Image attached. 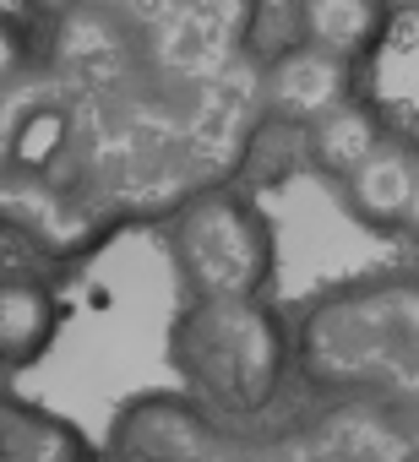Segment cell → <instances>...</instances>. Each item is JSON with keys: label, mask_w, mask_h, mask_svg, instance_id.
<instances>
[{"label": "cell", "mask_w": 419, "mask_h": 462, "mask_svg": "<svg viewBox=\"0 0 419 462\" xmlns=\"http://www.w3.org/2000/svg\"><path fill=\"white\" fill-rule=\"evenodd\" d=\"M169 359L191 392L219 408H262L284 375V332L251 300H191L174 321Z\"/></svg>", "instance_id": "6da1fadb"}, {"label": "cell", "mask_w": 419, "mask_h": 462, "mask_svg": "<svg viewBox=\"0 0 419 462\" xmlns=\"http://www.w3.org/2000/svg\"><path fill=\"white\" fill-rule=\"evenodd\" d=\"M169 256L191 300H251L273 273L267 223L229 190H207L174 212Z\"/></svg>", "instance_id": "7a4b0ae2"}, {"label": "cell", "mask_w": 419, "mask_h": 462, "mask_svg": "<svg viewBox=\"0 0 419 462\" xmlns=\"http://www.w3.org/2000/svg\"><path fill=\"white\" fill-rule=\"evenodd\" d=\"M386 33V0H294V44H311L343 66L370 55Z\"/></svg>", "instance_id": "3957f363"}, {"label": "cell", "mask_w": 419, "mask_h": 462, "mask_svg": "<svg viewBox=\"0 0 419 462\" xmlns=\"http://www.w3.org/2000/svg\"><path fill=\"white\" fill-rule=\"evenodd\" d=\"M61 305L50 283L28 273H0V365H28L55 343Z\"/></svg>", "instance_id": "277c9868"}, {"label": "cell", "mask_w": 419, "mask_h": 462, "mask_svg": "<svg viewBox=\"0 0 419 462\" xmlns=\"http://www.w3.org/2000/svg\"><path fill=\"white\" fill-rule=\"evenodd\" d=\"M343 82H349V66L311 50V44H289L278 60H273V104L294 120L305 115H321L343 98Z\"/></svg>", "instance_id": "5b68a950"}, {"label": "cell", "mask_w": 419, "mask_h": 462, "mask_svg": "<svg viewBox=\"0 0 419 462\" xmlns=\"http://www.w3.org/2000/svg\"><path fill=\"white\" fill-rule=\"evenodd\" d=\"M23 71H28V28L12 12H0V93L17 88Z\"/></svg>", "instance_id": "8992f818"}]
</instances>
